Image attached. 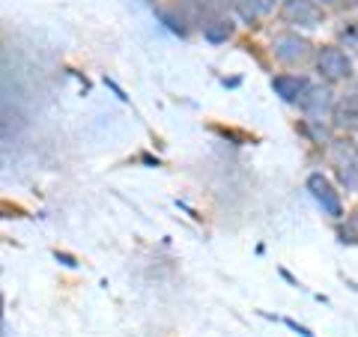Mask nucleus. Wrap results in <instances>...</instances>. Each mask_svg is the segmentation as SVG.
<instances>
[{
  "instance_id": "obj_5",
  "label": "nucleus",
  "mask_w": 358,
  "mask_h": 337,
  "mask_svg": "<svg viewBox=\"0 0 358 337\" xmlns=\"http://www.w3.org/2000/svg\"><path fill=\"white\" fill-rule=\"evenodd\" d=\"M308 191H310V197L317 200V203L322 206V212L331 218H341L343 215V206H341V197H338V191L331 188V182L322 173H310L308 176Z\"/></svg>"
},
{
  "instance_id": "obj_12",
  "label": "nucleus",
  "mask_w": 358,
  "mask_h": 337,
  "mask_svg": "<svg viewBox=\"0 0 358 337\" xmlns=\"http://www.w3.org/2000/svg\"><path fill=\"white\" fill-rule=\"evenodd\" d=\"M257 3H260V9H263V13H272V9H275V3H278V0H257Z\"/></svg>"
},
{
  "instance_id": "obj_6",
  "label": "nucleus",
  "mask_w": 358,
  "mask_h": 337,
  "mask_svg": "<svg viewBox=\"0 0 358 337\" xmlns=\"http://www.w3.org/2000/svg\"><path fill=\"white\" fill-rule=\"evenodd\" d=\"M281 15H284V21L299 24V27H320L322 24V9H320V3H313V0H284Z\"/></svg>"
},
{
  "instance_id": "obj_2",
  "label": "nucleus",
  "mask_w": 358,
  "mask_h": 337,
  "mask_svg": "<svg viewBox=\"0 0 358 337\" xmlns=\"http://www.w3.org/2000/svg\"><path fill=\"white\" fill-rule=\"evenodd\" d=\"M272 51L281 63L299 66V63H305L310 57V42L301 39L299 33H278V36L272 39Z\"/></svg>"
},
{
  "instance_id": "obj_13",
  "label": "nucleus",
  "mask_w": 358,
  "mask_h": 337,
  "mask_svg": "<svg viewBox=\"0 0 358 337\" xmlns=\"http://www.w3.org/2000/svg\"><path fill=\"white\" fill-rule=\"evenodd\" d=\"M313 3H322V6H331V3H338V0H313Z\"/></svg>"
},
{
  "instance_id": "obj_7",
  "label": "nucleus",
  "mask_w": 358,
  "mask_h": 337,
  "mask_svg": "<svg viewBox=\"0 0 358 337\" xmlns=\"http://www.w3.org/2000/svg\"><path fill=\"white\" fill-rule=\"evenodd\" d=\"M272 89L284 99V102H299L308 89V81L305 78H296V75H278L272 81Z\"/></svg>"
},
{
  "instance_id": "obj_11",
  "label": "nucleus",
  "mask_w": 358,
  "mask_h": 337,
  "mask_svg": "<svg viewBox=\"0 0 358 337\" xmlns=\"http://www.w3.org/2000/svg\"><path fill=\"white\" fill-rule=\"evenodd\" d=\"M346 102H350V105L358 110V84H352V87H350V93H346Z\"/></svg>"
},
{
  "instance_id": "obj_8",
  "label": "nucleus",
  "mask_w": 358,
  "mask_h": 337,
  "mask_svg": "<svg viewBox=\"0 0 358 337\" xmlns=\"http://www.w3.org/2000/svg\"><path fill=\"white\" fill-rule=\"evenodd\" d=\"M331 122H334V129H341V131H355L358 129V110L343 99L341 105H334Z\"/></svg>"
},
{
  "instance_id": "obj_3",
  "label": "nucleus",
  "mask_w": 358,
  "mask_h": 337,
  "mask_svg": "<svg viewBox=\"0 0 358 337\" xmlns=\"http://www.w3.org/2000/svg\"><path fill=\"white\" fill-rule=\"evenodd\" d=\"M301 110H305V117L310 120H326L329 114H334V93L331 87H322V84H308L305 96L299 99Z\"/></svg>"
},
{
  "instance_id": "obj_1",
  "label": "nucleus",
  "mask_w": 358,
  "mask_h": 337,
  "mask_svg": "<svg viewBox=\"0 0 358 337\" xmlns=\"http://www.w3.org/2000/svg\"><path fill=\"white\" fill-rule=\"evenodd\" d=\"M329 159L334 164L341 185L346 191H358V147L352 141H331L329 147Z\"/></svg>"
},
{
  "instance_id": "obj_9",
  "label": "nucleus",
  "mask_w": 358,
  "mask_h": 337,
  "mask_svg": "<svg viewBox=\"0 0 358 337\" xmlns=\"http://www.w3.org/2000/svg\"><path fill=\"white\" fill-rule=\"evenodd\" d=\"M230 33H233V27H230V21H224V18H215V21H209V24H203V36H206V42H212V45L227 42Z\"/></svg>"
},
{
  "instance_id": "obj_10",
  "label": "nucleus",
  "mask_w": 358,
  "mask_h": 337,
  "mask_svg": "<svg viewBox=\"0 0 358 337\" xmlns=\"http://www.w3.org/2000/svg\"><path fill=\"white\" fill-rule=\"evenodd\" d=\"M236 9H239V15H242L245 21H254L257 15L263 13V9H260V3H257V0H236Z\"/></svg>"
},
{
  "instance_id": "obj_4",
  "label": "nucleus",
  "mask_w": 358,
  "mask_h": 337,
  "mask_svg": "<svg viewBox=\"0 0 358 337\" xmlns=\"http://www.w3.org/2000/svg\"><path fill=\"white\" fill-rule=\"evenodd\" d=\"M317 69L326 81H346V78L352 75V60L346 57L341 48L329 45V48H322L317 54Z\"/></svg>"
},
{
  "instance_id": "obj_14",
  "label": "nucleus",
  "mask_w": 358,
  "mask_h": 337,
  "mask_svg": "<svg viewBox=\"0 0 358 337\" xmlns=\"http://www.w3.org/2000/svg\"><path fill=\"white\" fill-rule=\"evenodd\" d=\"M352 3H355V9H358V0H352Z\"/></svg>"
}]
</instances>
